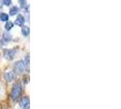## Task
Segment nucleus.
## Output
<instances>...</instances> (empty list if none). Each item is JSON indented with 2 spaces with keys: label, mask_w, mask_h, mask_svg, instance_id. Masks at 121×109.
<instances>
[{
  "label": "nucleus",
  "mask_w": 121,
  "mask_h": 109,
  "mask_svg": "<svg viewBox=\"0 0 121 109\" xmlns=\"http://www.w3.org/2000/svg\"><path fill=\"white\" fill-rule=\"evenodd\" d=\"M21 91H22V87H21V85L19 83H17L13 85L12 91H11V98L14 101H16L19 97V96L21 95Z\"/></svg>",
  "instance_id": "1"
},
{
  "label": "nucleus",
  "mask_w": 121,
  "mask_h": 109,
  "mask_svg": "<svg viewBox=\"0 0 121 109\" xmlns=\"http://www.w3.org/2000/svg\"><path fill=\"white\" fill-rule=\"evenodd\" d=\"M25 69H26V66H25L24 62L22 60L15 62V64H14V70H13L15 72V74L21 75V74L24 73Z\"/></svg>",
  "instance_id": "2"
},
{
  "label": "nucleus",
  "mask_w": 121,
  "mask_h": 109,
  "mask_svg": "<svg viewBox=\"0 0 121 109\" xmlns=\"http://www.w3.org/2000/svg\"><path fill=\"white\" fill-rule=\"evenodd\" d=\"M16 53H17V51L15 49H4V51H3L4 57L8 61H11L14 59Z\"/></svg>",
  "instance_id": "3"
},
{
  "label": "nucleus",
  "mask_w": 121,
  "mask_h": 109,
  "mask_svg": "<svg viewBox=\"0 0 121 109\" xmlns=\"http://www.w3.org/2000/svg\"><path fill=\"white\" fill-rule=\"evenodd\" d=\"M4 79L7 81V82H13L16 79V74L14 71H8V72L5 73L4 75Z\"/></svg>",
  "instance_id": "4"
},
{
  "label": "nucleus",
  "mask_w": 121,
  "mask_h": 109,
  "mask_svg": "<svg viewBox=\"0 0 121 109\" xmlns=\"http://www.w3.org/2000/svg\"><path fill=\"white\" fill-rule=\"evenodd\" d=\"M12 40V36L11 35L9 34V33H4L3 34V36H2V39H1V45H3V46H5V45H7L8 43L10 42Z\"/></svg>",
  "instance_id": "5"
},
{
  "label": "nucleus",
  "mask_w": 121,
  "mask_h": 109,
  "mask_svg": "<svg viewBox=\"0 0 121 109\" xmlns=\"http://www.w3.org/2000/svg\"><path fill=\"white\" fill-rule=\"evenodd\" d=\"M29 105H30V100L28 97H24L22 98L20 101H19V106L21 108H28L29 107Z\"/></svg>",
  "instance_id": "6"
},
{
  "label": "nucleus",
  "mask_w": 121,
  "mask_h": 109,
  "mask_svg": "<svg viewBox=\"0 0 121 109\" xmlns=\"http://www.w3.org/2000/svg\"><path fill=\"white\" fill-rule=\"evenodd\" d=\"M15 23H16V25H18V26H23V25H24V23H25L24 17H23L22 15H18L17 18L16 19Z\"/></svg>",
  "instance_id": "7"
},
{
  "label": "nucleus",
  "mask_w": 121,
  "mask_h": 109,
  "mask_svg": "<svg viewBox=\"0 0 121 109\" xmlns=\"http://www.w3.org/2000/svg\"><path fill=\"white\" fill-rule=\"evenodd\" d=\"M22 34L24 36H29V33H30V30H29V27L28 26H23L22 28Z\"/></svg>",
  "instance_id": "8"
},
{
  "label": "nucleus",
  "mask_w": 121,
  "mask_h": 109,
  "mask_svg": "<svg viewBox=\"0 0 121 109\" xmlns=\"http://www.w3.org/2000/svg\"><path fill=\"white\" fill-rule=\"evenodd\" d=\"M18 11H19V9H18L17 6H12V7L10 8V11H9L10 16H15V15H17L18 13Z\"/></svg>",
  "instance_id": "9"
},
{
  "label": "nucleus",
  "mask_w": 121,
  "mask_h": 109,
  "mask_svg": "<svg viewBox=\"0 0 121 109\" xmlns=\"http://www.w3.org/2000/svg\"><path fill=\"white\" fill-rule=\"evenodd\" d=\"M13 27H14V23H13V22H10V21H6V25H5L6 30H7V31L11 30Z\"/></svg>",
  "instance_id": "10"
},
{
  "label": "nucleus",
  "mask_w": 121,
  "mask_h": 109,
  "mask_svg": "<svg viewBox=\"0 0 121 109\" xmlns=\"http://www.w3.org/2000/svg\"><path fill=\"white\" fill-rule=\"evenodd\" d=\"M8 15L6 14V13H1L0 14V20L1 21H3V22H6V21H8Z\"/></svg>",
  "instance_id": "11"
},
{
  "label": "nucleus",
  "mask_w": 121,
  "mask_h": 109,
  "mask_svg": "<svg viewBox=\"0 0 121 109\" xmlns=\"http://www.w3.org/2000/svg\"><path fill=\"white\" fill-rule=\"evenodd\" d=\"M18 2H19V5H20V6L22 8H25V7H26V6H27L26 0H18Z\"/></svg>",
  "instance_id": "12"
},
{
  "label": "nucleus",
  "mask_w": 121,
  "mask_h": 109,
  "mask_svg": "<svg viewBox=\"0 0 121 109\" xmlns=\"http://www.w3.org/2000/svg\"><path fill=\"white\" fill-rule=\"evenodd\" d=\"M24 64H25V66L26 67H28L29 66V55H26V57H25V62H24Z\"/></svg>",
  "instance_id": "13"
},
{
  "label": "nucleus",
  "mask_w": 121,
  "mask_h": 109,
  "mask_svg": "<svg viewBox=\"0 0 121 109\" xmlns=\"http://www.w3.org/2000/svg\"><path fill=\"white\" fill-rule=\"evenodd\" d=\"M2 4H4L5 6H10L11 5V0H3V2H2Z\"/></svg>",
  "instance_id": "14"
},
{
  "label": "nucleus",
  "mask_w": 121,
  "mask_h": 109,
  "mask_svg": "<svg viewBox=\"0 0 121 109\" xmlns=\"http://www.w3.org/2000/svg\"><path fill=\"white\" fill-rule=\"evenodd\" d=\"M1 7H2V1L0 0V8H1Z\"/></svg>",
  "instance_id": "15"
},
{
  "label": "nucleus",
  "mask_w": 121,
  "mask_h": 109,
  "mask_svg": "<svg viewBox=\"0 0 121 109\" xmlns=\"http://www.w3.org/2000/svg\"><path fill=\"white\" fill-rule=\"evenodd\" d=\"M0 92H1V86H0Z\"/></svg>",
  "instance_id": "16"
},
{
  "label": "nucleus",
  "mask_w": 121,
  "mask_h": 109,
  "mask_svg": "<svg viewBox=\"0 0 121 109\" xmlns=\"http://www.w3.org/2000/svg\"><path fill=\"white\" fill-rule=\"evenodd\" d=\"M25 109H28V108H25Z\"/></svg>",
  "instance_id": "17"
}]
</instances>
